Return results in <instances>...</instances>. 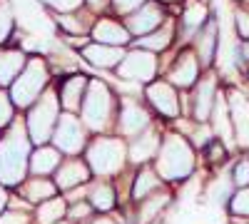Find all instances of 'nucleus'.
<instances>
[{
    "label": "nucleus",
    "instance_id": "nucleus-8",
    "mask_svg": "<svg viewBox=\"0 0 249 224\" xmlns=\"http://www.w3.org/2000/svg\"><path fill=\"white\" fill-rule=\"evenodd\" d=\"M117 75L122 80H135V83H152V77L157 75V57L150 50L132 48L130 52H124L122 63L117 68Z\"/></svg>",
    "mask_w": 249,
    "mask_h": 224
},
{
    "label": "nucleus",
    "instance_id": "nucleus-9",
    "mask_svg": "<svg viewBox=\"0 0 249 224\" xmlns=\"http://www.w3.org/2000/svg\"><path fill=\"white\" fill-rule=\"evenodd\" d=\"M150 112L144 110L140 103H135V100H122L120 105V117H117V132L122 137H140L142 132L150 130Z\"/></svg>",
    "mask_w": 249,
    "mask_h": 224
},
{
    "label": "nucleus",
    "instance_id": "nucleus-40",
    "mask_svg": "<svg viewBox=\"0 0 249 224\" xmlns=\"http://www.w3.org/2000/svg\"><path fill=\"white\" fill-rule=\"evenodd\" d=\"M0 224H28V217L23 212H3L0 214Z\"/></svg>",
    "mask_w": 249,
    "mask_h": 224
},
{
    "label": "nucleus",
    "instance_id": "nucleus-10",
    "mask_svg": "<svg viewBox=\"0 0 249 224\" xmlns=\"http://www.w3.org/2000/svg\"><path fill=\"white\" fill-rule=\"evenodd\" d=\"M162 20H164V10L160 8V3H144L140 10H135L132 15L124 17V28L135 37H144V35L160 30Z\"/></svg>",
    "mask_w": 249,
    "mask_h": 224
},
{
    "label": "nucleus",
    "instance_id": "nucleus-26",
    "mask_svg": "<svg viewBox=\"0 0 249 224\" xmlns=\"http://www.w3.org/2000/svg\"><path fill=\"white\" fill-rule=\"evenodd\" d=\"M172 43V23L167 25H162L160 30L150 33V35H144V37H137L135 40V48H142V50H150V52H162V50H167Z\"/></svg>",
    "mask_w": 249,
    "mask_h": 224
},
{
    "label": "nucleus",
    "instance_id": "nucleus-17",
    "mask_svg": "<svg viewBox=\"0 0 249 224\" xmlns=\"http://www.w3.org/2000/svg\"><path fill=\"white\" fill-rule=\"evenodd\" d=\"M88 85L90 80L85 75H72V77H65L60 85V105L65 107V112H77L82 107V100H85V92H88Z\"/></svg>",
    "mask_w": 249,
    "mask_h": 224
},
{
    "label": "nucleus",
    "instance_id": "nucleus-20",
    "mask_svg": "<svg viewBox=\"0 0 249 224\" xmlns=\"http://www.w3.org/2000/svg\"><path fill=\"white\" fill-rule=\"evenodd\" d=\"M82 57L92 63L95 68H120L122 57H124V50L122 48H112V45H100V43H92L88 48H82Z\"/></svg>",
    "mask_w": 249,
    "mask_h": 224
},
{
    "label": "nucleus",
    "instance_id": "nucleus-43",
    "mask_svg": "<svg viewBox=\"0 0 249 224\" xmlns=\"http://www.w3.org/2000/svg\"><path fill=\"white\" fill-rule=\"evenodd\" d=\"M85 224H117V219H112V217H92Z\"/></svg>",
    "mask_w": 249,
    "mask_h": 224
},
{
    "label": "nucleus",
    "instance_id": "nucleus-34",
    "mask_svg": "<svg viewBox=\"0 0 249 224\" xmlns=\"http://www.w3.org/2000/svg\"><path fill=\"white\" fill-rule=\"evenodd\" d=\"M13 110H15V105H13V100H10V92H5V90H0V130H5V127H10L13 125Z\"/></svg>",
    "mask_w": 249,
    "mask_h": 224
},
{
    "label": "nucleus",
    "instance_id": "nucleus-41",
    "mask_svg": "<svg viewBox=\"0 0 249 224\" xmlns=\"http://www.w3.org/2000/svg\"><path fill=\"white\" fill-rule=\"evenodd\" d=\"M237 28L242 37H249V10H237Z\"/></svg>",
    "mask_w": 249,
    "mask_h": 224
},
{
    "label": "nucleus",
    "instance_id": "nucleus-35",
    "mask_svg": "<svg viewBox=\"0 0 249 224\" xmlns=\"http://www.w3.org/2000/svg\"><path fill=\"white\" fill-rule=\"evenodd\" d=\"M57 25L62 30H68L72 35H80L85 30V20H80V15H72V13H65V15H57Z\"/></svg>",
    "mask_w": 249,
    "mask_h": 224
},
{
    "label": "nucleus",
    "instance_id": "nucleus-27",
    "mask_svg": "<svg viewBox=\"0 0 249 224\" xmlns=\"http://www.w3.org/2000/svg\"><path fill=\"white\" fill-rule=\"evenodd\" d=\"M68 214V202L62 197H53L43 205H37V212H35V222L37 224H57L60 217Z\"/></svg>",
    "mask_w": 249,
    "mask_h": 224
},
{
    "label": "nucleus",
    "instance_id": "nucleus-37",
    "mask_svg": "<svg viewBox=\"0 0 249 224\" xmlns=\"http://www.w3.org/2000/svg\"><path fill=\"white\" fill-rule=\"evenodd\" d=\"M40 3H45L48 8H53V10H57V15L62 13H75L77 8H82V3L85 0H40Z\"/></svg>",
    "mask_w": 249,
    "mask_h": 224
},
{
    "label": "nucleus",
    "instance_id": "nucleus-32",
    "mask_svg": "<svg viewBox=\"0 0 249 224\" xmlns=\"http://www.w3.org/2000/svg\"><path fill=\"white\" fill-rule=\"evenodd\" d=\"M92 212H95V207L90 205V202H72V205L68 207V219L85 224L88 219H92Z\"/></svg>",
    "mask_w": 249,
    "mask_h": 224
},
{
    "label": "nucleus",
    "instance_id": "nucleus-24",
    "mask_svg": "<svg viewBox=\"0 0 249 224\" xmlns=\"http://www.w3.org/2000/svg\"><path fill=\"white\" fill-rule=\"evenodd\" d=\"M217 25L214 20H207V25L197 33V57H199V65L202 68H210L212 65V57L217 52Z\"/></svg>",
    "mask_w": 249,
    "mask_h": 224
},
{
    "label": "nucleus",
    "instance_id": "nucleus-15",
    "mask_svg": "<svg viewBox=\"0 0 249 224\" xmlns=\"http://www.w3.org/2000/svg\"><path fill=\"white\" fill-rule=\"evenodd\" d=\"M232 115V127H234V142L239 147H249V97L242 92H230L227 97Z\"/></svg>",
    "mask_w": 249,
    "mask_h": 224
},
{
    "label": "nucleus",
    "instance_id": "nucleus-30",
    "mask_svg": "<svg viewBox=\"0 0 249 224\" xmlns=\"http://www.w3.org/2000/svg\"><path fill=\"white\" fill-rule=\"evenodd\" d=\"M170 202V194H152V197H147L144 202H140V209H137V222L135 224H150L155 217H160V209L164 207Z\"/></svg>",
    "mask_w": 249,
    "mask_h": 224
},
{
    "label": "nucleus",
    "instance_id": "nucleus-29",
    "mask_svg": "<svg viewBox=\"0 0 249 224\" xmlns=\"http://www.w3.org/2000/svg\"><path fill=\"white\" fill-rule=\"evenodd\" d=\"M88 202L97 209V212H110L112 207H115V190L107 185V182H97V185H92L90 187V192H88Z\"/></svg>",
    "mask_w": 249,
    "mask_h": 224
},
{
    "label": "nucleus",
    "instance_id": "nucleus-33",
    "mask_svg": "<svg viewBox=\"0 0 249 224\" xmlns=\"http://www.w3.org/2000/svg\"><path fill=\"white\" fill-rule=\"evenodd\" d=\"M13 33V10L8 0H0V45L5 43Z\"/></svg>",
    "mask_w": 249,
    "mask_h": 224
},
{
    "label": "nucleus",
    "instance_id": "nucleus-13",
    "mask_svg": "<svg viewBox=\"0 0 249 224\" xmlns=\"http://www.w3.org/2000/svg\"><path fill=\"white\" fill-rule=\"evenodd\" d=\"M217 92L219 90H217V77L214 75H204L199 83L195 85V92H192V115H195V120L199 122V125L212 117Z\"/></svg>",
    "mask_w": 249,
    "mask_h": 224
},
{
    "label": "nucleus",
    "instance_id": "nucleus-3",
    "mask_svg": "<svg viewBox=\"0 0 249 224\" xmlns=\"http://www.w3.org/2000/svg\"><path fill=\"white\" fill-rule=\"evenodd\" d=\"M57 122H60V97L55 90H45L43 97L28 110V117H25V127L33 145L43 147L48 142H53Z\"/></svg>",
    "mask_w": 249,
    "mask_h": 224
},
{
    "label": "nucleus",
    "instance_id": "nucleus-12",
    "mask_svg": "<svg viewBox=\"0 0 249 224\" xmlns=\"http://www.w3.org/2000/svg\"><path fill=\"white\" fill-rule=\"evenodd\" d=\"M147 100L162 117H170V120L179 117V97H177L175 85H170L167 80L150 83L147 85Z\"/></svg>",
    "mask_w": 249,
    "mask_h": 224
},
{
    "label": "nucleus",
    "instance_id": "nucleus-16",
    "mask_svg": "<svg viewBox=\"0 0 249 224\" xmlns=\"http://www.w3.org/2000/svg\"><path fill=\"white\" fill-rule=\"evenodd\" d=\"M92 37L95 43L100 45H112V48H124L130 43V30L124 28L117 20H110V17H100L97 23L92 25Z\"/></svg>",
    "mask_w": 249,
    "mask_h": 224
},
{
    "label": "nucleus",
    "instance_id": "nucleus-25",
    "mask_svg": "<svg viewBox=\"0 0 249 224\" xmlns=\"http://www.w3.org/2000/svg\"><path fill=\"white\" fill-rule=\"evenodd\" d=\"M20 190H23V197L28 202H35V205H43V202H48L57 194V185L45 177H30L20 185Z\"/></svg>",
    "mask_w": 249,
    "mask_h": 224
},
{
    "label": "nucleus",
    "instance_id": "nucleus-21",
    "mask_svg": "<svg viewBox=\"0 0 249 224\" xmlns=\"http://www.w3.org/2000/svg\"><path fill=\"white\" fill-rule=\"evenodd\" d=\"M212 122H214V135H217V139H222L224 145H232L234 127H232L230 103H227V95H224V92H217L214 110H212Z\"/></svg>",
    "mask_w": 249,
    "mask_h": 224
},
{
    "label": "nucleus",
    "instance_id": "nucleus-45",
    "mask_svg": "<svg viewBox=\"0 0 249 224\" xmlns=\"http://www.w3.org/2000/svg\"><path fill=\"white\" fill-rule=\"evenodd\" d=\"M57 224H70V219H62V222H57Z\"/></svg>",
    "mask_w": 249,
    "mask_h": 224
},
{
    "label": "nucleus",
    "instance_id": "nucleus-44",
    "mask_svg": "<svg viewBox=\"0 0 249 224\" xmlns=\"http://www.w3.org/2000/svg\"><path fill=\"white\" fill-rule=\"evenodd\" d=\"M5 205H8V194H5V187L0 185V214H3V209H5Z\"/></svg>",
    "mask_w": 249,
    "mask_h": 224
},
{
    "label": "nucleus",
    "instance_id": "nucleus-19",
    "mask_svg": "<svg viewBox=\"0 0 249 224\" xmlns=\"http://www.w3.org/2000/svg\"><path fill=\"white\" fill-rule=\"evenodd\" d=\"M160 135H155L152 130L142 132L140 137H135L127 147V159L135 162V165H144V162H150L152 157H157L160 152Z\"/></svg>",
    "mask_w": 249,
    "mask_h": 224
},
{
    "label": "nucleus",
    "instance_id": "nucleus-18",
    "mask_svg": "<svg viewBox=\"0 0 249 224\" xmlns=\"http://www.w3.org/2000/svg\"><path fill=\"white\" fill-rule=\"evenodd\" d=\"M62 165V152L53 145H43V147H35L30 155V174L33 177H48L55 174L57 167Z\"/></svg>",
    "mask_w": 249,
    "mask_h": 224
},
{
    "label": "nucleus",
    "instance_id": "nucleus-1",
    "mask_svg": "<svg viewBox=\"0 0 249 224\" xmlns=\"http://www.w3.org/2000/svg\"><path fill=\"white\" fill-rule=\"evenodd\" d=\"M33 139L23 122H13L5 137H0V185L15 187L23 185L30 172V155Z\"/></svg>",
    "mask_w": 249,
    "mask_h": 224
},
{
    "label": "nucleus",
    "instance_id": "nucleus-38",
    "mask_svg": "<svg viewBox=\"0 0 249 224\" xmlns=\"http://www.w3.org/2000/svg\"><path fill=\"white\" fill-rule=\"evenodd\" d=\"M147 0H112V8L120 13V15H132L135 10H140Z\"/></svg>",
    "mask_w": 249,
    "mask_h": 224
},
{
    "label": "nucleus",
    "instance_id": "nucleus-6",
    "mask_svg": "<svg viewBox=\"0 0 249 224\" xmlns=\"http://www.w3.org/2000/svg\"><path fill=\"white\" fill-rule=\"evenodd\" d=\"M85 162L90 165L92 174L112 177L122 172L124 162H127V145L122 142V137H95L88 145Z\"/></svg>",
    "mask_w": 249,
    "mask_h": 224
},
{
    "label": "nucleus",
    "instance_id": "nucleus-31",
    "mask_svg": "<svg viewBox=\"0 0 249 224\" xmlns=\"http://www.w3.org/2000/svg\"><path fill=\"white\" fill-rule=\"evenodd\" d=\"M230 212L237 219H249V187H242L230 199Z\"/></svg>",
    "mask_w": 249,
    "mask_h": 224
},
{
    "label": "nucleus",
    "instance_id": "nucleus-39",
    "mask_svg": "<svg viewBox=\"0 0 249 224\" xmlns=\"http://www.w3.org/2000/svg\"><path fill=\"white\" fill-rule=\"evenodd\" d=\"M207 155H210V159H212V162L224 159V155H227V152H224V142H222V139H217V137H214V139H210V142H207Z\"/></svg>",
    "mask_w": 249,
    "mask_h": 224
},
{
    "label": "nucleus",
    "instance_id": "nucleus-2",
    "mask_svg": "<svg viewBox=\"0 0 249 224\" xmlns=\"http://www.w3.org/2000/svg\"><path fill=\"white\" fill-rule=\"evenodd\" d=\"M155 172L167 179V182H177V179H187L195 172V150L182 135H164L160 152L155 157Z\"/></svg>",
    "mask_w": 249,
    "mask_h": 224
},
{
    "label": "nucleus",
    "instance_id": "nucleus-22",
    "mask_svg": "<svg viewBox=\"0 0 249 224\" xmlns=\"http://www.w3.org/2000/svg\"><path fill=\"white\" fill-rule=\"evenodd\" d=\"M25 65L28 60L23 50H0V87H10Z\"/></svg>",
    "mask_w": 249,
    "mask_h": 224
},
{
    "label": "nucleus",
    "instance_id": "nucleus-11",
    "mask_svg": "<svg viewBox=\"0 0 249 224\" xmlns=\"http://www.w3.org/2000/svg\"><path fill=\"white\" fill-rule=\"evenodd\" d=\"M199 57H197V52H192V50H182L179 55H177V60H175V65L170 68V72H167V83L170 85H175V87H179V90H184V87H195L197 85V80H199Z\"/></svg>",
    "mask_w": 249,
    "mask_h": 224
},
{
    "label": "nucleus",
    "instance_id": "nucleus-28",
    "mask_svg": "<svg viewBox=\"0 0 249 224\" xmlns=\"http://www.w3.org/2000/svg\"><path fill=\"white\" fill-rule=\"evenodd\" d=\"M207 25V8L202 3H190L182 13V30L184 35H197Z\"/></svg>",
    "mask_w": 249,
    "mask_h": 224
},
{
    "label": "nucleus",
    "instance_id": "nucleus-4",
    "mask_svg": "<svg viewBox=\"0 0 249 224\" xmlns=\"http://www.w3.org/2000/svg\"><path fill=\"white\" fill-rule=\"evenodd\" d=\"M50 80L48 65L43 57H30L25 70L18 75V80L10 85V100L20 110H30L45 92V85Z\"/></svg>",
    "mask_w": 249,
    "mask_h": 224
},
{
    "label": "nucleus",
    "instance_id": "nucleus-23",
    "mask_svg": "<svg viewBox=\"0 0 249 224\" xmlns=\"http://www.w3.org/2000/svg\"><path fill=\"white\" fill-rule=\"evenodd\" d=\"M160 187H162V177H160L152 167H144V170H140V172L135 174V182H132V199L140 205V202H144L147 197L157 194Z\"/></svg>",
    "mask_w": 249,
    "mask_h": 224
},
{
    "label": "nucleus",
    "instance_id": "nucleus-5",
    "mask_svg": "<svg viewBox=\"0 0 249 224\" xmlns=\"http://www.w3.org/2000/svg\"><path fill=\"white\" fill-rule=\"evenodd\" d=\"M112 112H115V97H112L110 87L102 80H90L85 100H82V107H80L82 125L92 132H102L110 127Z\"/></svg>",
    "mask_w": 249,
    "mask_h": 224
},
{
    "label": "nucleus",
    "instance_id": "nucleus-14",
    "mask_svg": "<svg viewBox=\"0 0 249 224\" xmlns=\"http://www.w3.org/2000/svg\"><path fill=\"white\" fill-rule=\"evenodd\" d=\"M90 174H92V170H90V165H88L85 159L70 157V159H65V162L57 167V172H55V185H57V190H62V192H70V190H75L77 185H85V182L90 179Z\"/></svg>",
    "mask_w": 249,
    "mask_h": 224
},
{
    "label": "nucleus",
    "instance_id": "nucleus-42",
    "mask_svg": "<svg viewBox=\"0 0 249 224\" xmlns=\"http://www.w3.org/2000/svg\"><path fill=\"white\" fill-rule=\"evenodd\" d=\"M85 3H88V5H90V8H92V10L97 13V10H105L110 0H85Z\"/></svg>",
    "mask_w": 249,
    "mask_h": 224
},
{
    "label": "nucleus",
    "instance_id": "nucleus-36",
    "mask_svg": "<svg viewBox=\"0 0 249 224\" xmlns=\"http://www.w3.org/2000/svg\"><path fill=\"white\" fill-rule=\"evenodd\" d=\"M232 185L237 190L249 187V159H239L234 165V170H232Z\"/></svg>",
    "mask_w": 249,
    "mask_h": 224
},
{
    "label": "nucleus",
    "instance_id": "nucleus-7",
    "mask_svg": "<svg viewBox=\"0 0 249 224\" xmlns=\"http://www.w3.org/2000/svg\"><path fill=\"white\" fill-rule=\"evenodd\" d=\"M88 139H85V125L82 120L72 112H62L60 115V122L55 127V135H53V147H57L62 155H80V150H85Z\"/></svg>",
    "mask_w": 249,
    "mask_h": 224
}]
</instances>
